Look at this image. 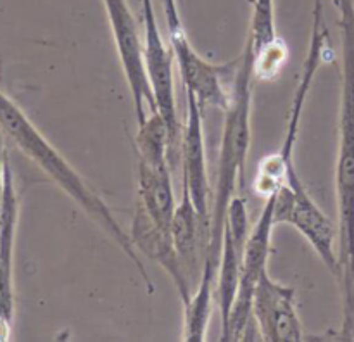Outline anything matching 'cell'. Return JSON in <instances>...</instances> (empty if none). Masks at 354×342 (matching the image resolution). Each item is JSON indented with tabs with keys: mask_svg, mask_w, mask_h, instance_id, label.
Returning <instances> with one entry per match:
<instances>
[{
	"mask_svg": "<svg viewBox=\"0 0 354 342\" xmlns=\"http://www.w3.org/2000/svg\"><path fill=\"white\" fill-rule=\"evenodd\" d=\"M137 204L161 230L171 234L173 218L178 202L173 190L171 166L137 164Z\"/></svg>",
	"mask_w": 354,
	"mask_h": 342,
	"instance_id": "obj_16",
	"label": "cell"
},
{
	"mask_svg": "<svg viewBox=\"0 0 354 342\" xmlns=\"http://www.w3.org/2000/svg\"><path fill=\"white\" fill-rule=\"evenodd\" d=\"M162 9H165L166 28H168V44L175 55V62L178 64L185 90L197 97L203 109L214 106L225 111L230 100L227 79L234 78L237 71V59L227 64L207 61L194 48L187 35L178 9V0H162Z\"/></svg>",
	"mask_w": 354,
	"mask_h": 342,
	"instance_id": "obj_5",
	"label": "cell"
},
{
	"mask_svg": "<svg viewBox=\"0 0 354 342\" xmlns=\"http://www.w3.org/2000/svg\"><path fill=\"white\" fill-rule=\"evenodd\" d=\"M245 44L251 47L254 57L283 44L277 33L275 0H252L251 24H249Z\"/></svg>",
	"mask_w": 354,
	"mask_h": 342,
	"instance_id": "obj_18",
	"label": "cell"
},
{
	"mask_svg": "<svg viewBox=\"0 0 354 342\" xmlns=\"http://www.w3.org/2000/svg\"><path fill=\"white\" fill-rule=\"evenodd\" d=\"M273 197L275 225H290L313 247L328 272L339 278V227L317 204L296 169Z\"/></svg>",
	"mask_w": 354,
	"mask_h": 342,
	"instance_id": "obj_6",
	"label": "cell"
},
{
	"mask_svg": "<svg viewBox=\"0 0 354 342\" xmlns=\"http://www.w3.org/2000/svg\"><path fill=\"white\" fill-rule=\"evenodd\" d=\"M249 234H251V228H249L248 206L242 197L235 196L230 200L227 216H225L220 265H218L216 283H214V296H216V304L220 310L221 328L227 325L232 306L237 297Z\"/></svg>",
	"mask_w": 354,
	"mask_h": 342,
	"instance_id": "obj_11",
	"label": "cell"
},
{
	"mask_svg": "<svg viewBox=\"0 0 354 342\" xmlns=\"http://www.w3.org/2000/svg\"><path fill=\"white\" fill-rule=\"evenodd\" d=\"M128 234H130L135 249L142 256L158 263L161 268L166 269V273H168L169 278L175 283L176 290H178L182 303H189L194 294V287L190 285L189 278L183 272V266L175 251L171 234L161 230L137 202H135L133 220H131V227Z\"/></svg>",
	"mask_w": 354,
	"mask_h": 342,
	"instance_id": "obj_15",
	"label": "cell"
},
{
	"mask_svg": "<svg viewBox=\"0 0 354 342\" xmlns=\"http://www.w3.org/2000/svg\"><path fill=\"white\" fill-rule=\"evenodd\" d=\"M327 26H325V12H313L311 17L310 44H308L306 59H304L303 69H301L299 82L294 90L292 100H290L289 116H287V128L283 135V142L280 149L273 154L266 155L259 161L256 168L254 180H252V190L261 199H270L275 196L280 189L287 183L289 175L294 166V152H296L297 137H299L301 120L306 100L310 97L311 85L324 62L325 45H327Z\"/></svg>",
	"mask_w": 354,
	"mask_h": 342,
	"instance_id": "obj_4",
	"label": "cell"
},
{
	"mask_svg": "<svg viewBox=\"0 0 354 342\" xmlns=\"http://www.w3.org/2000/svg\"><path fill=\"white\" fill-rule=\"evenodd\" d=\"M252 50L244 45L242 55L237 59V71L232 78L230 100L225 109L223 137H221L218 182L213 192V207L209 220V245L203 276L197 285V292L214 296L218 265L221 256L223 225L230 200L235 197L239 182L244 175L245 161L251 145V111H252Z\"/></svg>",
	"mask_w": 354,
	"mask_h": 342,
	"instance_id": "obj_3",
	"label": "cell"
},
{
	"mask_svg": "<svg viewBox=\"0 0 354 342\" xmlns=\"http://www.w3.org/2000/svg\"><path fill=\"white\" fill-rule=\"evenodd\" d=\"M9 158L7 154L6 144H3V133L0 130V209H2V199H3V180H6V161Z\"/></svg>",
	"mask_w": 354,
	"mask_h": 342,
	"instance_id": "obj_19",
	"label": "cell"
},
{
	"mask_svg": "<svg viewBox=\"0 0 354 342\" xmlns=\"http://www.w3.org/2000/svg\"><path fill=\"white\" fill-rule=\"evenodd\" d=\"M342 40L341 109L335 161L339 227V283L342 290L341 337L354 339V0H334Z\"/></svg>",
	"mask_w": 354,
	"mask_h": 342,
	"instance_id": "obj_2",
	"label": "cell"
},
{
	"mask_svg": "<svg viewBox=\"0 0 354 342\" xmlns=\"http://www.w3.org/2000/svg\"><path fill=\"white\" fill-rule=\"evenodd\" d=\"M187 107L180 138V166H182V187L190 193L194 206L209 223L213 207V190L207 178L206 147H204L203 106L192 92L185 90Z\"/></svg>",
	"mask_w": 354,
	"mask_h": 342,
	"instance_id": "obj_12",
	"label": "cell"
},
{
	"mask_svg": "<svg viewBox=\"0 0 354 342\" xmlns=\"http://www.w3.org/2000/svg\"><path fill=\"white\" fill-rule=\"evenodd\" d=\"M137 124L135 147L138 161L151 166H171V137L162 114L154 111Z\"/></svg>",
	"mask_w": 354,
	"mask_h": 342,
	"instance_id": "obj_17",
	"label": "cell"
},
{
	"mask_svg": "<svg viewBox=\"0 0 354 342\" xmlns=\"http://www.w3.org/2000/svg\"><path fill=\"white\" fill-rule=\"evenodd\" d=\"M313 7H324V0H313Z\"/></svg>",
	"mask_w": 354,
	"mask_h": 342,
	"instance_id": "obj_20",
	"label": "cell"
},
{
	"mask_svg": "<svg viewBox=\"0 0 354 342\" xmlns=\"http://www.w3.org/2000/svg\"><path fill=\"white\" fill-rule=\"evenodd\" d=\"M275 227L273 197H270L265 200L261 216L249 234L237 297H235V303L232 306L227 325L221 328V341H244L248 337V328L252 320V297H254V289L259 276L268 268L272 234Z\"/></svg>",
	"mask_w": 354,
	"mask_h": 342,
	"instance_id": "obj_9",
	"label": "cell"
},
{
	"mask_svg": "<svg viewBox=\"0 0 354 342\" xmlns=\"http://www.w3.org/2000/svg\"><path fill=\"white\" fill-rule=\"evenodd\" d=\"M252 318L259 337L266 342H297L304 337L297 313L296 289L277 282L268 268L261 273L252 297Z\"/></svg>",
	"mask_w": 354,
	"mask_h": 342,
	"instance_id": "obj_10",
	"label": "cell"
},
{
	"mask_svg": "<svg viewBox=\"0 0 354 342\" xmlns=\"http://www.w3.org/2000/svg\"><path fill=\"white\" fill-rule=\"evenodd\" d=\"M19 223V196L12 166L6 161L3 199L0 209V341H7L14 320V247Z\"/></svg>",
	"mask_w": 354,
	"mask_h": 342,
	"instance_id": "obj_13",
	"label": "cell"
},
{
	"mask_svg": "<svg viewBox=\"0 0 354 342\" xmlns=\"http://www.w3.org/2000/svg\"><path fill=\"white\" fill-rule=\"evenodd\" d=\"M102 3L113 31L121 69L130 88L135 117L137 123H142L147 114L159 111L145 64L144 31L127 0H102Z\"/></svg>",
	"mask_w": 354,
	"mask_h": 342,
	"instance_id": "obj_7",
	"label": "cell"
},
{
	"mask_svg": "<svg viewBox=\"0 0 354 342\" xmlns=\"http://www.w3.org/2000/svg\"><path fill=\"white\" fill-rule=\"evenodd\" d=\"M0 130L120 247V251L137 268L138 275L147 287V292L154 294V282L140 259V252L135 249L130 234L121 227L109 204L92 185L86 183V180L73 168L71 162L47 140V137L35 126L26 113L2 88H0Z\"/></svg>",
	"mask_w": 354,
	"mask_h": 342,
	"instance_id": "obj_1",
	"label": "cell"
},
{
	"mask_svg": "<svg viewBox=\"0 0 354 342\" xmlns=\"http://www.w3.org/2000/svg\"><path fill=\"white\" fill-rule=\"evenodd\" d=\"M142 3V31H144L145 64L149 78L154 90L156 104L159 113L165 117L171 137V164L178 158L180 162V138H182V123L178 120L175 95V55L171 47L166 44L162 31L159 28L152 0H140Z\"/></svg>",
	"mask_w": 354,
	"mask_h": 342,
	"instance_id": "obj_8",
	"label": "cell"
},
{
	"mask_svg": "<svg viewBox=\"0 0 354 342\" xmlns=\"http://www.w3.org/2000/svg\"><path fill=\"white\" fill-rule=\"evenodd\" d=\"M175 251L194 290L199 285L209 245V223L194 206L190 193L182 187V199L176 206L171 225Z\"/></svg>",
	"mask_w": 354,
	"mask_h": 342,
	"instance_id": "obj_14",
	"label": "cell"
}]
</instances>
